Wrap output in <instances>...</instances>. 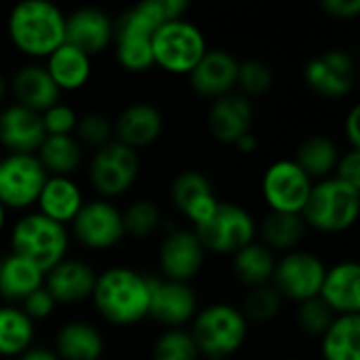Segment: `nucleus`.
<instances>
[{"label":"nucleus","mask_w":360,"mask_h":360,"mask_svg":"<svg viewBox=\"0 0 360 360\" xmlns=\"http://www.w3.org/2000/svg\"><path fill=\"white\" fill-rule=\"evenodd\" d=\"M44 285V272L38 270L23 257L8 253L0 259V297L15 304H21L27 295Z\"/></svg>","instance_id":"obj_29"},{"label":"nucleus","mask_w":360,"mask_h":360,"mask_svg":"<svg viewBox=\"0 0 360 360\" xmlns=\"http://www.w3.org/2000/svg\"><path fill=\"white\" fill-rule=\"evenodd\" d=\"M171 202L192 224V228H198L213 215L219 205V198L213 190L211 179L205 173L188 169L173 179Z\"/></svg>","instance_id":"obj_17"},{"label":"nucleus","mask_w":360,"mask_h":360,"mask_svg":"<svg viewBox=\"0 0 360 360\" xmlns=\"http://www.w3.org/2000/svg\"><path fill=\"white\" fill-rule=\"evenodd\" d=\"M360 108L354 105L348 114H346V120H344V135L348 139V146L350 150H360Z\"/></svg>","instance_id":"obj_46"},{"label":"nucleus","mask_w":360,"mask_h":360,"mask_svg":"<svg viewBox=\"0 0 360 360\" xmlns=\"http://www.w3.org/2000/svg\"><path fill=\"white\" fill-rule=\"evenodd\" d=\"M152 360H200L188 329H165L152 346Z\"/></svg>","instance_id":"obj_37"},{"label":"nucleus","mask_w":360,"mask_h":360,"mask_svg":"<svg viewBox=\"0 0 360 360\" xmlns=\"http://www.w3.org/2000/svg\"><path fill=\"white\" fill-rule=\"evenodd\" d=\"M44 137L40 114L17 103L0 112V146L8 154H36Z\"/></svg>","instance_id":"obj_23"},{"label":"nucleus","mask_w":360,"mask_h":360,"mask_svg":"<svg viewBox=\"0 0 360 360\" xmlns=\"http://www.w3.org/2000/svg\"><path fill=\"white\" fill-rule=\"evenodd\" d=\"M293 160L312 181H321L333 177L335 165L340 160V148L331 137L314 135L300 143Z\"/></svg>","instance_id":"obj_35"},{"label":"nucleus","mask_w":360,"mask_h":360,"mask_svg":"<svg viewBox=\"0 0 360 360\" xmlns=\"http://www.w3.org/2000/svg\"><path fill=\"white\" fill-rule=\"evenodd\" d=\"M304 82L321 97L342 99L356 84V63L348 51L331 49L304 65Z\"/></svg>","instance_id":"obj_16"},{"label":"nucleus","mask_w":360,"mask_h":360,"mask_svg":"<svg viewBox=\"0 0 360 360\" xmlns=\"http://www.w3.org/2000/svg\"><path fill=\"white\" fill-rule=\"evenodd\" d=\"M70 226L74 238L89 251H110L124 240L122 211L112 200H84Z\"/></svg>","instance_id":"obj_13"},{"label":"nucleus","mask_w":360,"mask_h":360,"mask_svg":"<svg viewBox=\"0 0 360 360\" xmlns=\"http://www.w3.org/2000/svg\"><path fill=\"white\" fill-rule=\"evenodd\" d=\"M327 266L325 262L310 251H289L276 257V268L272 274V289L285 302H308L319 297Z\"/></svg>","instance_id":"obj_10"},{"label":"nucleus","mask_w":360,"mask_h":360,"mask_svg":"<svg viewBox=\"0 0 360 360\" xmlns=\"http://www.w3.org/2000/svg\"><path fill=\"white\" fill-rule=\"evenodd\" d=\"M238 59L224 49H209L196 68L188 74V82L198 97L219 99L234 93L238 76Z\"/></svg>","instance_id":"obj_18"},{"label":"nucleus","mask_w":360,"mask_h":360,"mask_svg":"<svg viewBox=\"0 0 360 360\" xmlns=\"http://www.w3.org/2000/svg\"><path fill=\"white\" fill-rule=\"evenodd\" d=\"M207 259V251L192 228H171L158 247V266L167 281L192 283Z\"/></svg>","instance_id":"obj_14"},{"label":"nucleus","mask_w":360,"mask_h":360,"mask_svg":"<svg viewBox=\"0 0 360 360\" xmlns=\"http://www.w3.org/2000/svg\"><path fill=\"white\" fill-rule=\"evenodd\" d=\"M205 360H219V359H205Z\"/></svg>","instance_id":"obj_51"},{"label":"nucleus","mask_w":360,"mask_h":360,"mask_svg":"<svg viewBox=\"0 0 360 360\" xmlns=\"http://www.w3.org/2000/svg\"><path fill=\"white\" fill-rule=\"evenodd\" d=\"M17 360H59L53 348H44V346H32L27 348Z\"/></svg>","instance_id":"obj_47"},{"label":"nucleus","mask_w":360,"mask_h":360,"mask_svg":"<svg viewBox=\"0 0 360 360\" xmlns=\"http://www.w3.org/2000/svg\"><path fill=\"white\" fill-rule=\"evenodd\" d=\"M198 312V295L192 285L150 276L148 319L165 329H186Z\"/></svg>","instance_id":"obj_15"},{"label":"nucleus","mask_w":360,"mask_h":360,"mask_svg":"<svg viewBox=\"0 0 360 360\" xmlns=\"http://www.w3.org/2000/svg\"><path fill=\"white\" fill-rule=\"evenodd\" d=\"M314 181L293 158H281L268 165L262 177V196L270 213L302 215Z\"/></svg>","instance_id":"obj_11"},{"label":"nucleus","mask_w":360,"mask_h":360,"mask_svg":"<svg viewBox=\"0 0 360 360\" xmlns=\"http://www.w3.org/2000/svg\"><path fill=\"white\" fill-rule=\"evenodd\" d=\"M141 173L139 152L112 139L103 148L95 150L89 162V181L103 200L124 196Z\"/></svg>","instance_id":"obj_9"},{"label":"nucleus","mask_w":360,"mask_h":360,"mask_svg":"<svg viewBox=\"0 0 360 360\" xmlns=\"http://www.w3.org/2000/svg\"><path fill=\"white\" fill-rule=\"evenodd\" d=\"M74 137L80 146L99 150L114 139V124L101 112H86V114L78 116Z\"/></svg>","instance_id":"obj_40"},{"label":"nucleus","mask_w":360,"mask_h":360,"mask_svg":"<svg viewBox=\"0 0 360 360\" xmlns=\"http://www.w3.org/2000/svg\"><path fill=\"white\" fill-rule=\"evenodd\" d=\"M257 146H259V141H257V137H255L253 131H249L247 135H243V137L234 143V148H236L240 154H253V152L257 150Z\"/></svg>","instance_id":"obj_48"},{"label":"nucleus","mask_w":360,"mask_h":360,"mask_svg":"<svg viewBox=\"0 0 360 360\" xmlns=\"http://www.w3.org/2000/svg\"><path fill=\"white\" fill-rule=\"evenodd\" d=\"M274 268H276V253H272L268 247H264L257 240L232 255L234 278L249 291L268 287L272 283Z\"/></svg>","instance_id":"obj_30"},{"label":"nucleus","mask_w":360,"mask_h":360,"mask_svg":"<svg viewBox=\"0 0 360 360\" xmlns=\"http://www.w3.org/2000/svg\"><path fill=\"white\" fill-rule=\"evenodd\" d=\"M44 70L61 93H74L86 86L93 74V57L63 42L44 59Z\"/></svg>","instance_id":"obj_28"},{"label":"nucleus","mask_w":360,"mask_h":360,"mask_svg":"<svg viewBox=\"0 0 360 360\" xmlns=\"http://www.w3.org/2000/svg\"><path fill=\"white\" fill-rule=\"evenodd\" d=\"M6 32L21 55L46 59L65 42V15L49 0H23L11 8Z\"/></svg>","instance_id":"obj_3"},{"label":"nucleus","mask_w":360,"mask_h":360,"mask_svg":"<svg viewBox=\"0 0 360 360\" xmlns=\"http://www.w3.org/2000/svg\"><path fill=\"white\" fill-rule=\"evenodd\" d=\"M120 211H122L124 236L143 240V238H150L156 232H160L165 226L160 207L150 198H137Z\"/></svg>","instance_id":"obj_36"},{"label":"nucleus","mask_w":360,"mask_h":360,"mask_svg":"<svg viewBox=\"0 0 360 360\" xmlns=\"http://www.w3.org/2000/svg\"><path fill=\"white\" fill-rule=\"evenodd\" d=\"M289 360H295V359H289Z\"/></svg>","instance_id":"obj_52"},{"label":"nucleus","mask_w":360,"mask_h":360,"mask_svg":"<svg viewBox=\"0 0 360 360\" xmlns=\"http://www.w3.org/2000/svg\"><path fill=\"white\" fill-rule=\"evenodd\" d=\"M321 8L331 17L340 21L356 19L360 13V0H323Z\"/></svg>","instance_id":"obj_45"},{"label":"nucleus","mask_w":360,"mask_h":360,"mask_svg":"<svg viewBox=\"0 0 360 360\" xmlns=\"http://www.w3.org/2000/svg\"><path fill=\"white\" fill-rule=\"evenodd\" d=\"M319 297L335 316L360 314V266L354 259L327 268Z\"/></svg>","instance_id":"obj_24"},{"label":"nucleus","mask_w":360,"mask_h":360,"mask_svg":"<svg viewBox=\"0 0 360 360\" xmlns=\"http://www.w3.org/2000/svg\"><path fill=\"white\" fill-rule=\"evenodd\" d=\"M6 95H8V78L0 72V103L4 101Z\"/></svg>","instance_id":"obj_49"},{"label":"nucleus","mask_w":360,"mask_h":360,"mask_svg":"<svg viewBox=\"0 0 360 360\" xmlns=\"http://www.w3.org/2000/svg\"><path fill=\"white\" fill-rule=\"evenodd\" d=\"M207 51L209 46L202 30L188 19L169 21L152 36L154 68L173 76H188Z\"/></svg>","instance_id":"obj_7"},{"label":"nucleus","mask_w":360,"mask_h":360,"mask_svg":"<svg viewBox=\"0 0 360 360\" xmlns=\"http://www.w3.org/2000/svg\"><path fill=\"white\" fill-rule=\"evenodd\" d=\"M19 308H21L23 314L36 325V323H42V321H46V319H51V316L55 314L57 302L51 297V293H49V291L44 289V285H42V287L36 289L32 295H27V297L21 302Z\"/></svg>","instance_id":"obj_43"},{"label":"nucleus","mask_w":360,"mask_h":360,"mask_svg":"<svg viewBox=\"0 0 360 360\" xmlns=\"http://www.w3.org/2000/svg\"><path fill=\"white\" fill-rule=\"evenodd\" d=\"M0 259H2V257H0Z\"/></svg>","instance_id":"obj_53"},{"label":"nucleus","mask_w":360,"mask_h":360,"mask_svg":"<svg viewBox=\"0 0 360 360\" xmlns=\"http://www.w3.org/2000/svg\"><path fill=\"white\" fill-rule=\"evenodd\" d=\"M333 177L360 190V150H348L340 154Z\"/></svg>","instance_id":"obj_44"},{"label":"nucleus","mask_w":360,"mask_h":360,"mask_svg":"<svg viewBox=\"0 0 360 360\" xmlns=\"http://www.w3.org/2000/svg\"><path fill=\"white\" fill-rule=\"evenodd\" d=\"M274 84V72L272 68L262 59H247L238 63V76L236 86L243 91V97H262L266 95Z\"/></svg>","instance_id":"obj_39"},{"label":"nucleus","mask_w":360,"mask_h":360,"mask_svg":"<svg viewBox=\"0 0 360 360\" xmlns=\"http://www.w3.org/2000/svg\"><path fill=\"white\" fill-rule=\"evenodd\" d=\"M333 321H335V314L329 310V306L321 297L297 304V327L306 338L321 340Z\"/></svg>","instance_id":"obj_41"},{"label":"nucleus","mask_w":360,"mask_h":360,"mask_svg":"<svg viewBox=\"0 0 360 360\" xmlns=\"http://www.w3.org/2000/svg\"><path fill=\"white\" fill-rule=\"evenodd\" d=\"M114 124V139L135 152L156 143L165 131L162 112L148 101H135L127 105Z\"/></svg>","instance_id":"obj_19"},{"label":"nucleus","mask_w":360,"mask_h":360,"mask_svg":"<svg viewBox=\"0 0 360 360\" xmlns=\"http://www.w3.org/2000/svg\"><path fill=\"white\" fill-rule=\"evenodd\" d=\"M36 325L19 306H0V359H19L34 346Z\"/></svg>","instance_id":"obj_34"},{"label":"nucleus","mask_w":360,"mask_h":360,"mask_svg":"<svg viewBox=\"0 0 360 360\" xmlns=\"http://www.w3.org/2000/svg\"><path fill=\"white\" fill-rule=\"evenodd\" d=\"M114 40V19L97 8L82 6L65 15V42L80 49L89 57L103 53Z\"/></svg>","instance_id":"obj_20"},{"label":"nucleus","mask_w":360,"mask_h":360,"mask_svg":"<svg viewBox=\"0 0 360 360\" xmlns=\"http://www.w3.org/2000/svg\"><path fill=\"white\" fill-rule=\"evenodd\" d=\"M82 205L84 194L72 177H46L36 200V211L46 219L68 228Z\"/></svg>","instance_id":"obj_26"},{"label":"nucleus","mask_w":360,"mask_h":360,"mask_svg":"<svg viewBox=\"0 0 360 360\" xmlns=\"http://www.w3.org/2000/svg\"><path fill=\"white\" fill-rule=\"evenodd\" d=\"M44 135H74L78 124V112L70 103H55L40 114Z\"/></svg>","instance_id":"obj_42"},{"label":"nucleus","mask_w":360,"mask_h":360,"mask_svg":"<svg viewBox=\"0 0 360 360\" xmlns=\"http://www.w3.org/2000/svg\"><path fill=\"white\" fill-rule=\"evenodd\" d=\"M192 230L196 232L205 251L215 255H234L257 238V221L251 211L243 205L224 200H219L217 209L205 224Z\"/></svg>","instance_id":"obj_8"},{"label":"nucleus","mask_w":360,"mask_h":360,"mask_svg":"<svg viewBox=\"0 0 360 360\" xmlns=\"http://www.w3.org/2000/svg\"><path fill=\"white\" fill-rule=\"evenodd\" d=\"M53 350L59 360H101L105 340L95 325L86 321H68L57 329Z\"/></svg>","instance_id":"obj_27"},{"label":"nucleus","mask_w":360,"mask_h":360,"mask_svg":"<svg viewBox=\"0 0 360 360\" xmlns=\"http://www.w3.org/2000/svg\"><path fill=\"white\" fill-rule=\"evenodd\" d=\"M306 224L302 215L289 213H268L257 226V234L262 236V245L272 253H289L295 251L297 245L306 236Z\"/></svg>","instance_id":"obj_32"},{"label":"nucleus","mask_w":360,"mask_h":360,"mask_svg":"<svg viewBox=\"0 0 360 360\" xmlns=\"http://www.w3.org/2000/svg\"><path fill=\"white\" fill-rule=\"evenodd\" d=\"M181 6L175 0H143L114 19V57L124 72L143 74L154 68V32L179 19Z\"/></svg>","instance_id":"obj_1"},{"label":"nucleus","mask_w":360,"mask_h":360,"mask_svg":"<svg viewBox=\"0 0 360 360\" xmlns=\"http://www.w3.org/2000/svg\"><path fill=\"white\" fill-rule=\"evenodd\" d=\"M360 211V190L327 177L314 181L310 198L302 211L306 228H312L321 234H342L348 232Z\"/></svg>","instance_id":"obj_6"},{"label":"nucleus","mask_w":360,"mask_h":360,"mask_svg":"<svg viewBox=\"0 0 360 360\" xmlns=\"http://www.w3.org/2000/svg\"><path fill=\"white\" fill-rule=\"evenodd\" d=\"M207 127L215 141L234 146L253 127L251 99L243 97L240 93H230L211 101L207 114Z\"/></svg>","instance_id":"obj_22"},{"label":"nucleus","mask_w":360,"mask_h":360,"mask_svg":"<svg viewBox=\"0 0 360 360\" xmlns=\"http://www.w3.org/2000/svg\"><path fill=\"white\" fill-rule=\"evenodd\" d=\"M283 310V300L281 295L272 289V285L268 287H259V289H251L243 302L240 312L245 314L247 323H255V325H268L272 323Z\"/></svg>","instance_id":"obj_38"},{"label":"nucleus","mask_w":360,"mask_h":360,"mask_svg":"<svg viewBox=\"0 0 360 360\" xmlns=\"http://www.w3.org/2000/svg\"><path fill=\"white\" fill-rule=\"evenodd\" d=\"M11 253L27 259L44 274L68 257L70 234L65 226H59L38 211L23 213L8 234Z\"/></svg>","instance_id":"obj_5"},{"label":"nucleus","mask_w":360,"mask_h":360,"mask_svg":"<svg viewBox=\"0 0 360 360\" xmlns=\"http://www.w3.org/2000/svg\"><path fill=\"white\" fill-rule=\"evenodd\" d=\"M319 344L323 360H360V314L335 316Z\"/></svg>","instance_id":"obj_33"},{"label":"nucleus","mask_w":360,"mask_h":360,"mask_svg":"<svg viewBox=\"0 0 360 360\" xmlns=\"http://www.w3.org/2000/svg\"><path fill=\"white\" fill-rule=\"evenodd\" d=\"M36 158L49 177H72L82 165V146L74 135H46Z\"/></svg>","instance_id":"obj_31"},{"label":"nucleus","mask_w":360,"mask_h":360,"mask_svg":"<svg viewBox=\"0 0 360 360\" xmlns=\"http://www.w3.org/2000/svg\"><path fill=\"white\" fill-rule=\"evenodd\" d=\"M97 272L82 259L65 257L44 274V289L57 306H74L91 300Z\"/></svg>","instance_id":"obj_21"},{"label":"nucleus","mask_w":360,"mask_h":360,"mask_svg":"<svg viewBox=\"0 0 360 360\" xmlns=\"http://www.w3.org/2000/svg\"><path fill=\"white\" fill-rule=\"evenodd\" d=\"M46 177L36 154H6L0 158V202L6 211H30Z\"/></svg>","instance_id":"obj_12"},{"label":"nucleus","mask_w":360,"mask_h":360,"mask_svg":"<svg viewBox=\"0 0 360 360\" xmlns=\"http://www.w3.org/2000/svg\"><path fill=\"white\" fill-rule=\"evenodd\" d=\"M91 302L112 327H135L148 319L150 276L131 266H112L97 274Z\"/></svg>","instance_id":"obj_2"},{"label":"nucleus","mask_w":360,"mask_h":360,"mask_svg":"<svg viewBox=\"0 0 360 360\" xmlns=\"http://www.w3.org/2000/svg\"><path fill=\"white\" fill-rule=\"evenodd\" d=\"M6 219H8V211H6V207L0 202V234H2L4 228H6Z\"/></svg>","instance_id":"obj_50"},{"label":"nucleus","mask_w":360,"mask_h":360,"mask_svg":"<svg viewBox=\"0 0 360 360\" xmlns=\"http://www.w3.org/2000/svg\"><path fill=\"white\" fill-rule=\"evenodd\" d=\"M190 335L202 359L230 360L247 342L249 323L238 306L215 302L198 310Z\"/></svg>","instance_id":"obj_4"},{"label":"nucleus","mask_w":360,"mask_h":360,"mask_svg":"<svg viewBox=\"0 0 360 360\" xmlns=\"http://www.w3.org/2000/svg\"><path fill=\"white\" fill-rule=\"evenodd\" d=\"M8 93H13L15 103L23 105L36 114H42L51 105L61 101V91L51 80L44 65L32 61L21 65L8 80Z\"/></svg>","instance_id":"obj_25"}]
</instances>
